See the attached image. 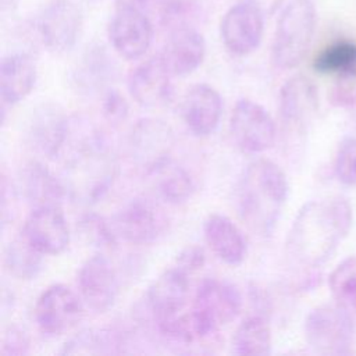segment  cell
I'll return each instance as SVG.
<instances>
[{
	"mask_svg": "<svg viewBox=\"0 0 356 356\" xmlns=\"http://www.w3.org/2000/svg\"><path fill=\"white\" fill-rule=\"evenodd\" d=\"M18 189L32 206H61L68 196L63 179L57 178L42 161L31 160L18 172Z\"/></svg>",
	"mask_w": 356,
	"mask_h": 356,
	"instance_id": "obj_23",
	"label": "cell"
},
{
	"mask_svg": "<svg viewBox=\"0 0 356 356\" xmlns=\"http://www.w3.org/2000/svg\"><path fill=\"white\" fill-rule=\"evenodd\" d=\"M328 282L337 302L356 313V256L348 257L338 264Z\"/></svg>",
	"mask_w": 356,
	"mask_h": 356,
	"instance_id": "obj_31",
	"label": "cell"
},
{
	"mask_svg": "<svg viewBox=\"0 0 356 356\" xmlns=\"http://www.w3.org/2000/svg\"><path fill=\"white\" fill-rule=\"evenodd\" d=\"M83 300L64 284L49 285L36 299L35 321L46 335L71 331L83 317Z\"/></svg>",
	"mask_w": 356,
	"mask_h": 356,
	"instance_id": "obj_12",
	"label": "cell"
},
{
	"mask_svg": "<svg viewBox=\"0 0 356 356\" xmlns=\"http://www.w3.org/2000/svg\"><path fill=\"white\" fill-rule=\"evenodd\" d=\"M317 108V90L310 79L295 75L282 85L280 90V115L286 131L303 135Z\"/></svg>",
	"mask_w": 356,
	"mask_h": 356,
	"instance_id": "obj_18",
	"label": "cell"
},
{
	"mask_svg": "<svg viewBox=\"0 0 356 356\" xmlns=\"http://www.w3.org/2000/svg\"><path fill=\"white\" fill-rule=\"evenodd\" d=\"M172 75L160 56H153L135 67L128 76L131 97L142 107L156 108L167 104L172 96Z\"/></svg>",
	"mask_w": 356,
	"mask_h": 356,
	"instance_id": "obj_20",
	"label": "cell"
},
{
	"mask_svg": "<svg viewBox=\"0 0 356 356\" xmlns=\"http://www.w3.org/2000/svg\"><path fill=\"white\" fill-rule=\"evenodd\" d=\"M338 181L346 186H356V138L346 136L341 140L334 163Z\"/></svg>",
	"mask_w": 356,
	"mask_h": 356,
	"instance_id": "obj_33",
	"label": "cell"
},
{
	"mask_svg": "<svg viewBox=\"0 0 356 356\" xmlns=\"http://www.w3.org/2000/svg\"><path fill=\"white\" fill-rule=\"evenodd\" d=\"M29 352V338L18 327H8L1 338V350L3 356H21Z\"/></svg>",
	"mask_w": 356,
	"mask_h": 356,
	"instance_id": "obj_37",
	"label": "cell"
},
{
	"mask_svg": "<svg viewBox=\"0 0 356 356\" xmlns=\"http://www.w3.org/2000/svg\"><path fill=\"white\" fill-rule=\"evenodd\" d=\"M313 70L323 75L342 76L356 71V43L338 40L324 47L313 60Z\"/></svg>",
	"mask_w": 356,
	"mask_h": 356,
	"instance_id": "obj_30",
	"label": "cell"
},
{
	"mask_svg": "<svg viewBox=\"0 0 356 356\" xmlns=\"http://www.w3.org/2000/svg\"><path fill=\"white\" fill-rule=\"evenodd\" d=\"M102 108H103V114L104 117L113 122V124H118L127 120L128 117V103L124 99V96L114 88L108 89L104 95H103V102H102Z\"/></svg>",
	"mask_w": 356,
	"mask_h": 356,
	"instance_id": "obj_35",
	"label": "cell"
},
{
	"mask_svg": "<svg viewBox=\"0 0 356 356\" xmlns=\"http://www.w3.org/2000/svg\"><path fill=\"white\" fill-rule=\"evenodd\" d=\"M21 234L43 254H60L70 243V227L61 206L32 207Z\"/></svg>",
	"mask_w": 356,
	"mask_h": 356,
	"instance_id": "obj_17",
	"label": "cell"
},
{
	"mask_svg": "<svg viewBox=\"0 0 356 356\" xmlns=\"http://www.w3.org/2000/svg\"><path fill=\"white\" fill-rule=\"evenodd\" d=\"M149 177H153L159 197L168 204H182L195 192V184L189 172L172 161H168Z\"/></svg>",
	"mask_w": 356,
	"mask_h": 356,
	"instance_id": "obj_27",
	"label": "cell"
},
{
	"mask_svg": "<svg viewBox=\"0 0 356 356\" xmlns=\"http://www.w3.org/2000/svg\"><path fill=\"white\" fill-rule=\"evenodd\" d=\"M189 274L171 266L150 284L146 292V307L156 327L184 314L189 298Z\"/></svg>",
	"mask_w": 356,
	"mask_h": 356,
	"instance_id": "obj_14",
	"label": "cell"
},
{
	"mask_svg": "<svg viewBox=\"0 0 356 356\" xmlns=\"http://www.w3.org/2000/svg\"><path fill=\"white\" fill-rule=\"evenodd\" d=\"M107 35L114 51L125 60L146 54L153 39V25L142 10H114Z\"/></svg>",
	"mask_w": 356,
	"mask_h": 356,
	"instance_id": "obj_16",
	"label": "cell"
},
{
	"mask_svg": "<svg viewBox=\"0 0 356 356\" xmlns=\"http://www.w3.org/2000/svg\"><path fill=\"white\" fill-rule=\"evenodd\" d=\"M355 325L346 307L341 303L321 305L305 320V338L318 355H349L353 343Z\"/></svg>",
	"mask_w": 356,
	"mask_h": 356,
	"instance_id": "obj_6",
	"label": "cell"
},
{
	"mask_svg": "<svg viewBox=\"0 0 356 356\" xmlns=\"http://www.w3.org/2000/svg\"><path fill=\"white\" fill-rule=\"evenodd\" d=\"M232 142L245 153H263L268 150L277 136V128L270 113L250 99H241L229 117Z\"/></svg>",
	"mask_w": 356,
	"mask_h": 356,
	"instance_id": "obj_9",
	"label": "cell"
},
{
	"mask_svg": "<svg viewBox=\"0 0 356 356\" xmlns=\"http://www.w3.org/2000/svg\"><path fill=\"white\" fill-rule=\"evenodd\" d=\"M175 145L170 125L159 118H142L131 129L128 152L132 163L146 175L171 161Z\"/></svg>",
	"mask_w": 356,
	"mask_h": 356,
	"instance_id": "obj_8",
	"label": "cell"
},
{
	"mask_svg": "<svg viewBox=\"0 0 356 356\" xmlns=\"http://www.w3.org/2000/svg\"><path fill=\"white\" fill-rule=\"evenodd\" d=\"M15 6H17V0H0L1 13L13 10V8H15Z\"/></svg>",
	"mask_w": 356,
	"mask_h": 356,
	"instance_id": "obj_41",
	"label": "cell"
},
{
	"mask_svg": "<svg viewBox=\"0 0 356 356\" xmlns=\"http://www.w3.org/2000/svg\"><path fill=\"white\" fill-rule=\"evenodd\" d=\"M159 56L172 76H186L196 71L204 60V38L192 26H177L170 33Z\"/></svg>",
	"mask_w": 356,
	"mask_h": 356,
	"instance_id": "obj_21",
	"label": "cell"
},
{
	"mask_svg": "<svg viewBox=\"0 0 356 356\" xmlns=\"http://www.w3.org/2000/svg\"><path fill=\"white\" fill-rule=\"evenodd\" d=\"M289 184L278 164L257 159L246 165L235 186V206L243 222L256 234L268 236L286 203Z\"/></svg>",
	"mask_w": 356,
	"mask_h": 356,
	"instance_id": "obj_2",
	"label": "cell"
},
{
	"mask_svg": "<svg viewBox=\"0 0 356 356\" xmlns=\"http://www.w3.org/2000/svg\"><path fill=\"white\" fill-rule=\"evenodd\" d=\"M242 309V295L229 281L206 278L196 289L189 321L195 339L209 338L232 323Z\"/></svg>",
	"mask_w": 356,
	"mask_h": 356,
	"instance_id": "obj_4",
	"label": "cell"
},
{
	"mask_svg": "<svg viewBox=\"0 0 356 356\" xmlns=\"http://www.w3.org/2000/svg\"><path fill=\"white\" fill-rule=\"evenodd\" d=\"M78 286L86 307L96 313L110 310L120 291L118 275L103 253H96L86 259L78 271Z\"/></svg>",
	"mask_w": 356,
	"mask_h": 356,
	"instance_id": "obj_13",
	"label": "cell"
},
{
	"mask_svg": "<svg viewBox=\"0 0 356 356\" xmlns=\"http://www.w3.org/2000/svg\"><path fill=\"white\" fill-rule=\"evenodd\" d=\"M231 352L239 356H264L271 352V328L264 316L245 318L234 332Z\"/></svg>",
	"mask_w": 356,
	"mask_h": 356,
	"instance_id": "obj_26",
	"label": "cell"
},
{
	"mask_svg": "<svg viewBox=\"0 0 356 356\" xmlns=\"http://www.w3.org/2000/svg\"><path fill=\"white\" fill-rule=\"evenodd\" d=\"M316 29L310 0H292L281 13L271 46L273 63L282 70L296 67L306 56Z\"/></svg>",
	"mask_w": 356,
	"mask_h": 356,
	"instance_id": "obj_5",
	"label": "cell"
},
{
	"mask_svg": "<svg viewBox=\"0 0 356 356\" xmlns=\"http://www.w3.org/2000/svg\"><path fill=\"white\" fill-rule=\"evenodd\" d=\"M114 232L131 245H150L164 235L168 220L150 199L134 197L113 217Z\"/></svg>",
	"mask_w": 356,
	"mask_h": 356,
	"instance_id": "obj_10",
	"label": "cell"
},
{
	"mask_svg": "<svg viewBox=\"0 0 356 356\" xmlns=\"http://www.w3.org/2000/svg\"><path fill=\"white\" fill-rule=\"evenodd\" d=\"M70 134L71 124L63 107L53 102H44L29 114L25 142L36 154L56 159L64 150Z\"/></svg>",
	"mask_w": 356,
	"mask_h": 356,
	"instance_id": "obj_11",
	"label": "cell"
},
{
	"mask_svg": "<svg viewBox=\"0 0 356 356\" xmlns=\"http://www.w3.org/2000/svg\"><path fill=\"white\" fill-rule=\"evenodd\" d=\"M179 110L188 131L197 138H204L218 127L222 99L211 85L195 83L185 92Z\"/></svg>",
	"mask_w": 356,
	"mask_h": 356,
	"instance_id": "obj_19",
	"label": "cell"
},
{
	"mask_svg": "<svg viewBox=\"0 0 356 356\" xmlns=\"http://www.w3.org/2000/svg\"><path fill=\"white\" fill-rule=\"evenodd\" d=\"M79 232L86 243L102 250H113L117 246L118 236L113 225L97 214H85L79 220Z\"/></svg>",
	"mask_w": 356,
	"mask_h": 356,
	"instance_id": "obj_32",
	"label": "cell"
},
{
	"mask_svg": "<svg viewBox=\"0 0 356 356\" xmlns=\"http://www.w3.org/2000/svg\"><path fill=\"white\" fill-rule=\"evenodd\" d=\"M238 1L257 8L264 15L275 13L278 10V7L281 6V3H282V0H238Z\"/></svg>",
	"mask_w": 356,
	"mask_h": 356,
	"instance_id": "obj_39",
	"label": "cell"
},
{
	"mask_svg": "<svg viewBox=\"0 0 356 356\" xmlns=\"http://www.w3.org/2000/svg\"><path fill=\"white\" fill-rule=\"evenodd\" d=\"M43 253H40L22 234L14 238L4 250V267L17 280H35L42 271Z\"/></svg>",
	"mask_w": 356,
	"mask_h": 356,
	"instance_id": "obj_28",
	"label": "cell"
},
{
	"mask_svg": "<svg viewBox=\"0 0 356 356\" xmlns=\"http://www.w3.org/2000/svg\"><path fill=\"white\" fill-rule=\"evenodd\" d=\"M33 25L43 47L53 54H64L74 49L82 33L83 14L74 0H47Z\"/></svg>",
	"mask_w": 356,
	"mask_h": 356,
	"instance_id": "obj_7",
	"label": "cell"
},
{
	"mask_svg": "<svg viewBox=\"0 0 356 356\" xmlns=\"http://www.w3.org/2000/svg\"><path fill=\"white\" fill-rule=\"evenodd\" d=\"M149 0H114V10H142Z\"/></svg>",
	"mask_w": 356,
	"mask_h": 356,
	"instance_id": "obj_40",
	"label": "cell"
},
{
	"mask_svg": "<svg viewBox=\"0 0 356 356\" xmlns=\"http://www.w3.org/2000/svg\"><path fill=\"white\" fill-rule=\"evenodd\" d=\"M117 75V65L107 51V49L99 43L88 46L76 60L71 79L74 88L81 95H104L113 86V81Z\"/></svg>",
	"mask_w": 356,
	"mask_h": 356,
	"instance_id": "obj_22",
	"label": "cell"
},
{
	"mask_svg": "<svg viewBox=\"0 0 356 356\" xmlns=\"http://www.w3.org/2000/svg\"><path fill=\"white\" fill-rule=\"evenodd\" d=\"M121 338L113 330L88 328L68 339L61 355H110L122 352Z\"/></svg>",
	"mask_w": 356,
	"mask_h": 356,
	"instance_id": "obj_29",
	"label": "cell"
},
{
	"mask_svg": "<svg viewBox=\"0 0 356 356\" xmlns=\"http://www.w3.org/2000/svg\"><path fill=\"white\" fill-rule=\"evenodd\" d=\"M352 227V206L342 196L303 204L288 231L285 254L300 268L321 267Z\"/></svg>",
	"mask_w": 356,
	"mask_h": 356,
	"instance_id": "obj_1",
	"label": "cell"
},
{
	"mask_svg": "<svg viewBox=\"0 0 356 356\" xmlns=\"http://www.w3.org/2000/svg\"><path fill=\"white\" fill-rule=\"evenodd\" d=\"M206 263V254L204 250L200 246L196 245H191L184 248L179 254L175 259L174 266H177L178 268H181L182 271H185L189 275H193L195 273H197L199 270H202V267Z\"/></svg>",
	"mask_w": 356,
	"mask_h": 356,
	"instance_id": "obj_38",
	"label": "cell"
},
{
	"mask_svg": "<svg viewBox=\"0 0 356 356\" xmlns=\"http://www.w3.org/2000/svg\"><path fill=\"white\" fill-rule=\"evenodd\" d=\"M115 174L117 164L104 136L90 131L74 145L65 161L64 184L70 196L95 203L108 192Z\"/></svg>",
	"mask_w": 356,
	"mask_h": 356,
	"instance_id": "obj_3",
	"label": "cell"
},
{
	"mask_svg": "<svg viewBox=\"0 0 356 356\" xmlns=\"http://www.w3.org/2000/svg\"><path fill=\"white\" fill-rule=\"evenodd\" d=\"M264 14L257 8L238 3L227 10L220 22V36L224 47L234 56H248L261 43Z\"/></svg>",
	"mask_w": 356,
	"mask_h": 356,
	"instance_id": "obj_15",
	"label": "cell"
},
{
	"mask_svg": "<svg viewBox=\"0 0 356 356\" xmlns=\"http://www.w3.org/2000/svg\"><path fill=\"white\" fill-rule=\"evenodd\" d=\"M36 83V65L29 54L11 53L0 63L1 106H14L24 100Z\"/></svg>",
	"mask_w": 356,
	"mask_h": 356,
	"instance_id": "obj_25",
	"label": "cell"
},
{
	"mask_svg": "<svg viewBox=\"0 0 356 356\" xmlns=\"http://www.w3.org/2000/svg\"><path fill=\"white\" fill-rule=\"evenodd\" d=\"M200 0H154L160 18L172 28L185 25L188 17L193 14Z\"/></svg>",
	"mask_w": 356,
	"mask_h": 356,
	"instance_id": "obj_34",
	"label": "cell"
},
{
	"mask_svg": "<svg viewBox=\"0 0 356 356\" xmlns=\"http://www.w3.org/2000/svg\"><path fill=\"white\" fill-rule=\"evenodd\" d=\"M203 235L213 254L224 264L236 267L243 263L248 253L246 239L229 217L210 214L203 222Z\"/></svg>",
	"mask_w": 356,
	"mask_h": 356,
	"instance_id": "obj_24",
	"label": "cell"
},
{
	"mask_svg": "<svg viewBox=\"0 0 356 356\" xmlns=\"http://www.w3.org/2000/svg\"><path fill=\"white\" fill-rule=\"evenodd\" d=\"M330 99L335 106H350L356 103V71L337 76V83L334 85Z\"/></svg>",
	"mask_w": 356,
	"mask_h": 356,
	"instance_id": "obj_36",
	"label": "cell"
}]
</instances>
